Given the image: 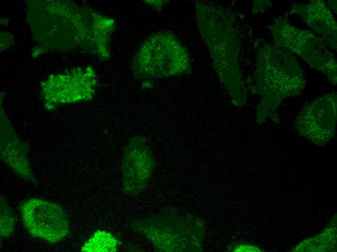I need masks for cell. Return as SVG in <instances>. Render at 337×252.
Returning <instances> with one entry per match:
<instances>
[{
	"label": "cell",
	"instance_id": "6da1fadb",
	"mask_svg": "<svg viewBox=\"0 0 337 252\" xmlns=\"http://www.w3.org/2000/svg\"><path fill=\"white\" fill-rule=\"evenodd\" d=\"M184 49L170 35L162 33L150 37L143 44L135 59V69L140 74L176 72L187 66Z\"/></svg>",
	"mask_w": 337,
	"mask_h": 252
},
{
	"label": "cell",
	"instance_id": "7a4b0ae2",
	"mask_svg": "<svg viewBox=\"0 0 337 252\" xmlns=\"http://www.w3.org/2000/svg\"><path fill=\"white\" fill-rule=\"evenodd\" d=\"M20 210L24 226L33 236L54 243L69 234L66 214L56 203L32 198L22 203Z\"/></svg>",
	"mask_w": 337,
	"mask_h": 252
},
{
	"label": "cell",
	"instance_id": "3957f363",
	"mask_svg": "<svg viewBox=\"0 0 337 252\" xmlns=\"http://www.w3.org/2000/svg\"><path fill=\"white\" fill-rule=\"evenodd\" d=\"M336 106V95L330 94L306 107L296 121L300 134L318 145L328 142L335 134Z\"/></svg>",
	"mask_w": 337,
	"mask_h": 252
},
{
	"label": "cell",
	"instance_id": "277c9868",
	"mask_svg": "<svg viewBox=\"0 0 337 252\" xmlns=\"http://www.w3.org/2000/svg\"><path fill=\"white\" fill-rule=\"evenodd\" d=\"M153 159L143 140L130 142L124 152L122 163L123 191L136 195L147 186L153 168Z\"/></svg>",
	"mask_w": 337,
	"mask_h": 252
},
{
	"label": "cell",
	"instance_id": "5b68a950",
	"mask_svg": "<svg viewBox=\"0 0 337 252\" xmlns=\"http://www.w3.org/2000/svg\"><path fill=\"white\" fill-rule=\"evenodd\" d=\"M1 158L24 178L35 183L36 180L30 167L25 145L18 141L1 143Z\"/></svg>",
	"mask_w": 337,
	"mask_h": 252
},
{
	"label": "cell",
	"instance_id": "8992f818",
	"mask_svg": "<svg viewBox=\"0 0 337 252\" xmlns=\"http://www.w3.org/2000/svg\"><path fill=\"white\" fill-rule=\"evenodd\" d=\"M121 242L110 233L98 230L84 243L81 249L83 252H115Z\"/></svg>",
	"mask_w": 337,
	"mask_h": 252
},
{
	"label": "cell",
	"instance_id": "52a82bcc",
	"mask_svg": "<svg viewBox=\"0 0 337 252\" xmlns=\"http://www.w3.org/2000/svg\"><path fill=\"white\" fill-rule=\"evenodd\" d=\"M0 238L9 237L14 231L16 220L10 207L0 199Z\"/></svg>",
	"mask_w": 337,
	"mask_h": 252
},
{
	"label": "cell",
	"instance_id": "ba28073f",
	"mask_svg": "<svg viewBox=\"0 0 337 252\" xmlns=\"http://www.w3.org/2000/svg\"><path fill=\"white\" fill-rule=\"evenodd\" d=\"M235 251L237 252H257L260 251L259 250L254 246L247 245H240L238 246Z\"/></svg>",
	"mask_w": 337,
	"mask_h": 252
}]
</instances>
